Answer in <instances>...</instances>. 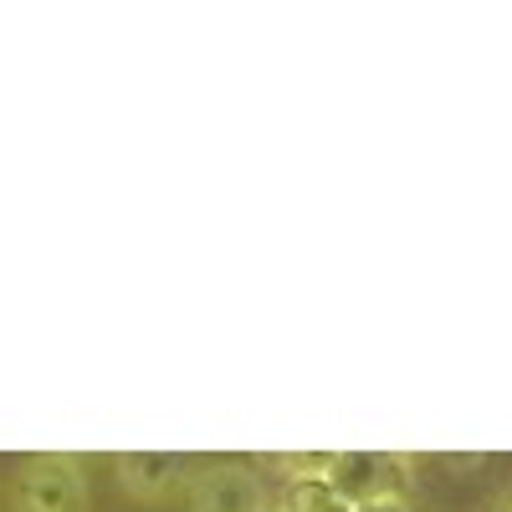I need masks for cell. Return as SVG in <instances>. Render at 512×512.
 I'll use <instances>...</instances> for the list:
<instances>
[{"instance_id":"obj_1","label":"cell","mask_w":512,"mask_h":512,"mask_svg":"<svg viewBox=\"0 0 512 512\" xmlns=\"http://www.w3.org/2000/svg\"><path fill=\"white\" fill-rule=\"evenodd\" d=\"M410 472L415 461L395 451H333L328 487L349 507H364L374 497H410Z\"/></svg>"},{"instance_id":"obj_2","label":"cell","mask_w":512,"mask_h":512,"mask_svg":"<svg viewBox=\"0 0 512 512\" xmlns=\"http://www.w3.org/2000/svg\"><path fill=\"white\" fill-rule=\"evenodd\" d=\"M16 512H82L88 477L77 456H31L16 472Z\"/></svg>"},{"instance_id":"obj_3","label":"cell","mask_w":512,"mask_h":512,"mask_svg":"<svg viewBox=\"0 0 512 512\" xmlns=\"http://www.w3.org/2000/svg\"><path fill=\"white\" fill-rule=\"evenodd\" d=\"M190 512H267V482L256 477V466L246 461H210L195 466V477L185 487Z\"/></svg>"},{"instance_id":"obj_4","label":"cell","mask_w":512,"mask_h":512,"mask_svg":"<svg viewBox=\"0 0 512 512\" xmlns=\"http://www.w3.org/2000/svg\"><path fill=\"white\" fill-rule=\"evenodd\" d=\"M118 482L128 497H144V502H159V497H175L190 487L195 477V461L190 456H175V451H123L118 461Z\"/></svg>"},{"instance_id":"obj_5","label":"cell","mask_w":512,"mask_h":512,"mask_svg":"<svg viewBox=\"0 0 512 512\" xmlns=\"http://www.w3.org/2000/svg\"><path fill=\"white\" fill-rule=\"evenodd\" d=\"M277 507H287V512H354L328 482H287Z\"/></svg>"},{"instance_id":"obj_6","label":"cell","mask_w":512,"mask_h":512,"mask_svg":"<svg viewBox=\"0 0 512 512\" xmlns=\"http://www.w3.org/2000/svg\"><path fill=\"white\" fill-rule=\"evenodd\" d=\"M272 466L282 472V487L287 482H328L333 451H287V456H272Z\"/></svg>"},{"instance_id":"obj_7","label":"cell","mask_w":512,"mask_h":512,"mask_svg":"<svg viewBox=\"0 0 512 512\" xmlns=\"http://www.w3.org/2000/svg\"><path fill=\"white\" fill-rule=\"evenodd\" d=\"M354 512H415V507H410V497H374V502H364Z\"/></svg>"},{"instance_id":"obj_8","label":"cell","mask_w":512,"mask_h":512,"mask_svg":"<svg viewBox=\"0 0 512 512\" xmlns=\"http://www.w3.org/2000/svg\"><path fill=\"white\" fill-rule=\"evenodd\" d=\"M267 512H287V507H277V502H272V507H267Z\"/></svg>"},{"instance_id":"obj_9","label":"cell","mask_w":512,"mask_h":512,"mask_svg":"<svg viewBox=\"0 0 512 512\" xmlns=\"http://www.w3.org/2000/svg\"><path fill=\"white\" fill-rule=\"evenodd\" d=\"M502 512H512V502H507V507H502Z\"/></svg>"}]
</instances>
